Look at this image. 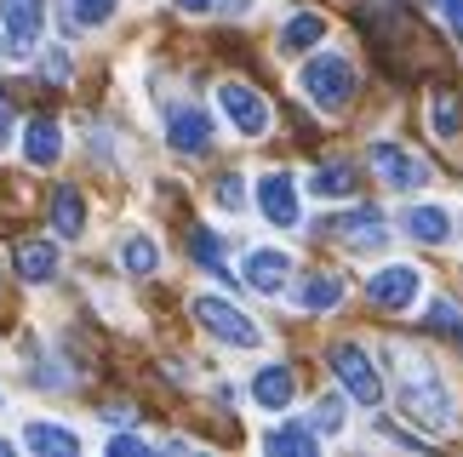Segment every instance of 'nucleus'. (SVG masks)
<instances>
[{"mask_svg":"<svg viewBox=\"0 0 463 457\" xmlns=\"http://www.w3.org/2000/svg\"><path fill=\"white\" fill-rule=\"evenodd\" d=\"M218 103H223V115L235 120L241 137H263V132H269V120H275L269 103H263V92H252L246 80H223L218 86Z\"/></svg>","mask_w":463,"mask_h":457,"instance_id":"423d86ee","label":"nucleus"},{"mask_svg":"<svg viewBox=\"0 0 463 457\" xmlns=\"http://www.w3.org/2000/svg\"><path fill=\"white\" fill-rule=\"evenodd\" d=\"M189 252H194V263H206L218 280H235V275L223 269V240L212 235V228H194V235H189Z\"/></svg>","mask_w":463,"mask_h":457,"instance_id":"393cba45","label":"nucleus"},{"mask_svg":"<svg viewBox=\"0 0 463 457\" xmlns=\"http://www.w3.org/2000/svg\"><path fill=\"white\" fill-rule=\"evenodd\" d=\"M223 12H252V0H218Z\"/></svg>","mask_w":463,"mask_h":457,"instance_id":"473e14b6","label":"nucleus"},{"mask_svg":"<svg viewBox=\"0 0 463 457\" xmlns=\"http://www.w3.org/2000/svg\"><path fill=\"white\" fill-rule=\"evenodd\" d=\"M366 292H372V303H383V309H412L418 292H423V275L412 263H389V269H378L366 280Z\"/></svg>","mask_w":463,"mask_h":457,"instance_id":"0eeeda50","label":"nucleus"},{"mask_svg":"<svg viewBox=\"0 0 463 457\" xmlns=\"http://www.w3.org/2000/svg\"><path fill=\"white\" fill-rule=\"evenodd\" d=\"M258 206L275 228H298V212H304V206H298V183L287 172H269V178L258 183Z\"/></svg>","mask_w":463,"mask_h":457,"instance_id":"9d476101","label":"nucleus"},{"mask_svg":"<svg viewBox=\"0 0 463 457\" xmlns=\"http://www.w3.org/2000/svg\"><path fill=\"white\" fill-rule=\"evenodd\" d=\"M52 228H58L63 240H80L86 235V201L75 183H63L58 195H52Z\"/></svg>","mask_w":463,"mask_h":457,"instance_id":"6ab92c4d","label":"nucleus"},{"mask_svg":"<svg viewBox=\"0 0 463 457\" xmlns=\"http://www.w3.org/2000/svg\"><path fill=\"white\" fill-rule=\"evenodd\" d=\"M109 452H115V457H137V452H149V441H144V434H115Z\"/></svg>","mask_w":463,"mask_h":457,"instance_id":"c756f323","label":"nucleus"},{"mask_svg":"<svg viewBox=\"0 0 463 457\" xmlns=\"http://www.w3.org/2000/svg\"><path fill=\"white\" fill-rule=\"evenodd\" d=\"M0 23H6V41L12 46H41L46 34V0H0Z\"/></svg>","mask_w":463,"mask_h":457,"instance_id":"1a4fd4ad","label":"nucleus"},{"mask_svg":"<svg viewBox=\"0 0 463 457\" xmlns=\"http://www.w3.org/2000/svg\"><path fill=\"white\" fill-rule=\"evenodd\" d=\"M12 263H17V275H24L29 286H46V280L58 275V246L52 240H17Z\"/></svg>","mask_w":463,"mask_h":457,"instance_id":"ddd939ff","label":"nucleus"},{"mask_svg":"<svg viewBox=\"0 0 463 457\" xmlns=\"http://www.w3.org/2000/svg\"><path fill=\"white\" fill-rule=\"evenodd\" d=\"M372 172L389 183V189H401V195H412V189L430 183V161H418L412 149H401V144H372Z\"/></svg>","mask_w":463,"mask_h":457,"instance_id":"39448f33","label":"nucleus"},{"mask_svg":"<svg viewBox=\"0 0 463 457\" xmlns=\"http://www.w3.org/2000/svg\"><path fill=\"white\" fill-rule=\"evenodd\" d=\"M298 86H304V98L315 103V109L337 115V109H344V103L354 98V69H349V58H337V51H320V58L304 63Z\"/></svg>","mask_w":463,"mask_h":457,"instance_id":"f03ea898","label":"nucleus"},{"mask_svg":"<svg viewBox=\"0 0 463 457\" xmlns=\"http://www.w3.org/2000/svg\"><path fill=\"white\" fill-rule=\"evenodd\" d=\"M309 195H320V201H344V195H354V166H320L315 178H309Z\"/></svg>","mask_w":463,"mask_h":457,"instance_id":"b1692460","label":"nucleus"},{"mask_svg":"<svg viewBox=\"0 0 463 457\" xmlns=\"http://www.w3.org/2000/svg\"><path fill=\"white\" fill-rule=\"evenodd\" d=\"M320 41H326V17L320 12H292L287 29H280V51H287V58H304V51L320 46Z\"/></svg>","mask_w":463,"mask_h":457,"instance_id":"dca6fc26","label":"nucleus"},{"mask_svg":"<svg viewBox=\"0 0 463 457\" xmlns=\"http://www.w3.org/2000/svg\"><path fill=\"white\" fill-rule=\"evenodd\" d=\"M332 235L354 246V252H372V246H383L389 240V228H383V212H372V206H354V212H344L332 223Z\"/></svg>","mask_w":463,"mask_h":457,"instance_id":"f8f14e48","label":"nucleus"},{"mask_svg":"<svg viewBox=\"0 0 463 457\" xmlns=\"http://www.w3.org/2000/svg\"><path fill=\"white\" fill-rule=\"evenodd\" d=\"M315 424L326 429V434H332V429H344V400H337V395H326V400L315 406Z\"/></svg>","mask_w":463,"mask_h":457,"instance_id":"c85d7f7f","label":"nucleus"},{"mask_svg":"<svg viewBox=\"0 0 463 457\" xmlns=\"http://www.w3.org/2000/svg\"><path fill=\"white\" fill-rule=\"evenodd\" d=\"M6 452H12V441H0V457H6Z\"/></svg>","mask_w":463,"mask_h":457,"instance_id":"f704fd0d","label":"nucleus"},{"mask_svg":"<svg viewBox=\"0 0 463 457\" xmlns=\"http://www.w3.org/2000/svg\"><path fill=\"white\" fill-rule=\"evenodd\" d=\"M430 120H435V137H463V98L458 92H430Z\"/></svg>","mask_w":463,"mask_h":457,"instance_id":"412c9836","label":"nucleus"},{"mask_svg":"<svg viewBox=\"0 0 463 457\" xmlns=\"http://www.w3.org/2000/svg\"><path fill=\"white\" fill-rule=\"evenodd\" d=\"M24 446H29V452L75 457V452H80V434H75V429H58V424H29V429H24Z\"/></svg>","mask_w":463,"mask_h":457,"instance_id":"aec40b11","label":"nucleus"},{"mask_svg":"<svg viewBox=\"0 0 463 457\" xmlns=\"http://www.w3.org/2000/svg\"><path fill=\"white\" fill-rule=\"evenodd\" d=\"M401 412L412 417L418 429H430V434L452 429V395L423 360H406V372H401Z\"/></svg>","mask_w":463,"mask_h":457,"instance_id":"f257e3e1","label":"nucleus"},{"mask_svg":"<svg viewBox=\"0 0 463 457\" xmlns=\"http://www.w3.org/2000/svg\"><path fill=\"white\" fill-rule=\"evenodd\" d=\"M166 144L177 154H206L212 149V115L194 109V103H177V109L166 115Z\"/></svg>","mask_w":463,"mask_h":457,"instance_id":"6e6552de","label":"nucleus"},{"mask_svg":"<svg viewBox=\"0 0 463 457\" xmlns=\"http://www.w3.org/2000/svg\"><path fill=\"white\" fill-rule=\"evenodd\" d=\"M58 154H63V132H58V120H29L24 126V161L29 166H58Z\"/></svg>","mask_w":463,"mask_h":457,"instance_id":"4468645a","label":"nucleus"},{"mask_svg":"<svg viewBox=\"0 0 463 457\" xmlns=\"http://www.w3.org/2000/svg\"><path fill=\"white\" fill-rule=\"evenodd\" d=\"M212 201H218L223 212H241V206H246V189H241V178H235V172H223V178L212 183Z\"/></svg>","mask_w":463,"mask_h":457,"instance_id":"cd10ccee","label":"nucleus"},{"mask_svg":"<svg viewBox=\"0 0 463 457\" xmlns=\"http://www.w3.org/2000/svg\"><path fill=\"white\" fill-rule=\"evenodd\" d=\"M406 235L423 240V246H447L452 240V212L447 206H412V212H406Z\"/></svg>","mask_w":463,"mask_h":457,"instance_id":"f3484780","label":"nucleus"},{"mask_svg":"<svg viewBox=\"0 0 463 457\" xmlns=\"http://www.w3.org/2000/svg\"><path fill=\"white\" fill-rule=\"evenodd\" d=\"M292 395H298V378H292V366H263V372L252 378V400L263 412H280V406H292Z\"/></svg>","mask_w":463,"mask_h":457,"instance_id":"2eb2a0df","label":"nucleus"},{"mask_svg":"<svg viewBox=\"0 0 463 457\" xmlns=\"http://www.w3.org/2000/svg\"><path fill=\"white\" fill-rule=\"evenodd\" d=\"M172 6H184V12H206L212 0H172Z\"/></svg>","mask_w":463,"mask_h":457,"instance_id":"72a5a7b5","label":"nucleus"},{"mask_svg":"<svg viewBox=\"0 0 463 457\" xmlns=\"http://www.w3.org/2000/svg\"><path fill=\"white\" fill-rule=\"evenodd\" d=\"M194 321H201L218 343H229V349H258V343H263V331L246 321L235 303H223V297H212V292L194 297Z\"/></svg>","mask_w":463,"mask_h":457,"instance_id":"7ed1b4c3","label":"nucleus"},{"mask_svg":"<svg viewBox=\"0 0 463 457\" xmlns=\"http://www.w3.org/2000/svg\"><path fill=\"white\" fill-rule=\"evenodd\" d=\"M430 6H440V12H447V23L458 29V41H463V0H430Z\"/></svg>","mask_w":463,"mask_h":457,"instance_id":"7c9ffc66","label":"nucleus"},{"mask_svg":"<svg viewBox=\"0 0 463 457\" xmlns=\"http://www.w3.org/2000/svg\"><path fill=\"white\" fill-rule=\"evenodd\" d=\"M120 269L127 275H155L160 269V246L149 235H127L120 240Z\"/></svg>","mask_w":463,"mask_h":457,"instance_id":"5701e85b","label":"nucleus"},{"mask_svg":"<svg viewBox=\"0 0 463 457\" xmlns=\"http://www.w3.org/2000/svg\"><path fill=\"white\" fill-rule=\"evenodd\" d=\"M115 6H120V0H69L63 23L69 29H98V23H109V17H115Z\"/></svg>","mask_w":463,"mask_h":457,"instance_id":"a878e982","label":"nucleus"},{"mask_svg":"<svg viewBox=\"0 0 463 457\" xmlns=\"http://www.w3.org/2000/svg\"><path fill=\"white\" fill-rule=\"evenodd\" d=\"M332 372H337V383H344L361 406H378V400H383V378L372 372V360H366L361 343H337L332 349Z\"/></svg>","mask_w":463,"mask_h":457,"instance_id":"20e7f679","label":"nucleus"},{"mask_svg":"<svg viewBox=\"0 0 463 457\" xmlns=\"http://www.w3.org/2000/svg\"><path fill=\"white\" fill-rule=\"evenodd\" d=\"M292 303L304 309V314H326V309L344 303V280H337V275H309L304 286L292 292Z\"/></svg>","mask_w":463,"mask_h":457,"instance_id":"a211bd4d","label":"nucleus"},{"mask_svg":"<svg viewBox=\"0 0 463 457\" xmlns=\"http://www.w3.org/2000/svg\"><path fill=\"white\" fill-rule=\"evenodd\" d=\"M423 321H430V331H447V338H458V343H463V314H458L452 303H440V297H435Z\"/></svg>","mask_w":463,"mask_h":457,"instance_id":"bb28decb","label":"nucleus"},{"mask_svg":"<svg viewBox=\"0 0 463 457\" xmlns=\"http://www.w3.org/2000/svg\"><path fill=\"white\" fill-rule=\"evenodd\" d=\"M287 275H292V257L287 252H275V246L246 252V286H252V292H263V297L287 292Z\"/></svg>","mask_w":463,"mask_h":457,"instance_id":"9b49d317","label":"nucleus"},{"mask_svg":"<svg viewBox=\"0 0 463 457\" xmlns=\"http://www.w3.org/2000/svg\"><path fill=\"white\" fill-rule=\"evenodd\" d=\"M12 144V109H6V98H0V149Z\"/></svg>","mask_w":463,"mask_h":457,"instance_id":"2f4dec72","label":"nucleus"},{"mask_svg":"<svg viewBox=\"0 0 463 457\" xmlns=\"http://www.w3.org/2000/svg\"><path fill=\"white\" fill-rule=\"evenodd\" d=\"M263 452H292V457H315V429L309 424H280L263 434Z\"/></svg>","mask_w":463,"mask_h":457,"instance_id":"4be33fe9","label":"nucleus"}]
</instances>
